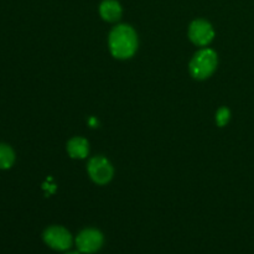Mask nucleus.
<instances>
[{
    "instance_id": "obj_10",
    "label": "nucleus",
    "mask_w": 254,
    "mask_h": 254,
    "mask_svg": "<svg viewBox=\"0 0 254 254\" xmlns=\"http://www.w3.org/2000/svg\"><path fill=\"white\" fill-rule=\"evenodd\" d=\"M231 119V112L230 109L226 108V107H222L217 111L216 113V123L220 127H225L226 124H228Z\"/></svg>"
},
{
    "instance_id": "obj_5",
    "label": "nucleus",
    "mask_w": 254,
    "mask_h": 254,
    "mask_svg": "<svg viewBox=\"0 0 254 254\" xmlns=\"http://www.w3.org/2000/svg\"><path fill=\"white\" fill-rule=\"evenodd\" d=\"M103 235L96 228H86L76 238V246L82 253H96L103 246Z\"/></svg>"
},
{
    "instance_id": "obj_6",
    "label": "nucleus",
    "mask_w": 254,
    "mask_h": 254,
    "mask_svg": "<svg viewBox=\"0 0 254 254\" xmlns=\"http://www.w3.org/2000/svg\"><path fill=\"white\" fill-rule=\"evenodd\" d=\"M189 37L197 46H207L215 37V30L207 20H193L189 27Z\"/></svg>"
},
{
    "instance_id": "obj_11",
    "label": "nucleus",
    "mask_w": 254,
    "mask_h": 254,
    "mask_svg": "<svg viewBox=\"0 0 254 254\" xmlns=\"http://www.w3.org/2000/svg\"><path fill=\"white\" fill-rule=\"evenodd\" d=\"M96 123H97V121H96V119H94V118H91V119H89V124H91L92 127L96 126Z\"/></svg>"
},
{
    "instance_id": "obj_4",
    "label": "nucleus",
    "mask_w": 254,
    "mask_h": 254,
    "mask_svg": "<svg viewBox=\"0 0 254 254\" xmlns=\"http://www.w3.org/2000/svg\"><path fill=\"white\" fill-rule=\"evenodd\" d=\"M44 241L55 251H67L73 242L71 233L61 226H51L47 228L44 232Z\"/></svg>"
},
{
    "instance_id": "obj_8",
    "label": "nucleus",
    "mask_w": 254,
    "mask_h": 254,
    "mask_svg": "<svg viewBox=\"0 0 254 254\" xmlns=\"http://www.w3.org/2000/svg\"><path fill=\"white\" fill-rule=\"evenodd\" d=\"M101 16L108 22H116L122 16V6L117 0H104L99 6Z\"/></svg>"
},
{
    "instance_id": "obj_2",
    "label": "nucleus",
    "mask_w": 254,
    "mask_h": 254,
    "mask_svg": "<svg viewBox=\"0 0 254 254\" xmlns=\"http://www.w3.org/2000/svg\"><path fill=\"white\" fill-rule=\"evenodd\" d=\"M217 54L211 49H202L196 52L190 62V73L196 79H206L217 67Z\"/></svg>"
},
{
    "instance_id": "obj_1",
    "label": "nucleus",
    "mask_w": 254,
    "mask_h": 254,
    "mask_svg": "<svg viewBox=\"0 0 254 254\" xmlns=\"http://www.w3.org/2000/svg\"><path fill=\"white\" fill-rule=\"evenodd\" d=\"M109 50L116 59H130L138 49V36L129 25H118L111 31L108 37Z\"/></svg>"
},
{
    "instance_id": "obj_9",
    "label": "nucleus",
    "mask_w": 254,
    "mask_h": 254,
    "mask_svg": "<svg viewBox=\"0 0 254 254\" xmlns=\"http://www.w3.org/2000/svg\"><path fill=\"white\" fill-rule=\"evenodd\" d=\"M15 161V153L6 144H0V169L11 168Z\"/></svg>"
},
{
    "instance_id": "obj_3",
    "label": "nucleus",
    "mask_w": 254,
    "mask_h": 254,
    "mask_svg": "<svg viewBox=\"0 0 254 254\" xmlns=\"http://www.w3.org/2000/svg\"><path fill=\"white\" fill-rule=\"evenodd\" d=\"M87 170H88L92 180L98 184V185L108 184L112 180L114 174L111 161L104 158V156H94V158H92L89 160Z\"/></svg>"
},
{
    "instance_id": "obj_12",
    "label": "nucleus",
    "mask_w": 254,
    "mask_h": 254,
    "mask_svg": "<svg viewBox=\"0 0 254 254\" xmlns=\"http://www.w3.org/2000/svg\"><path fill=\"white\" fill-rule=\"evenodd\" d=\"M66 254H79L78 252H68V253H66Z\"/></svg>"
},
{
    "instance_id": "obj_7",
    "label": "nucleus",
    "mask_w": 254,
    "mask_h": 254,
    "mask_svg": "<svg viewBox=\"0 0 254 254\" xmlns=\"http://www.w3.org/2000/svg\"><path fill=\"white\" fill-rule=\"evenodd\" d=\"M67 151L73 159H84L89 153V144L82 136H73L67 143Z\"/></svg>"
}]
</instances>
